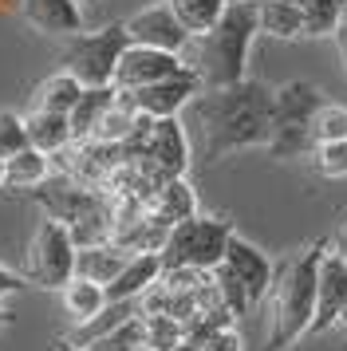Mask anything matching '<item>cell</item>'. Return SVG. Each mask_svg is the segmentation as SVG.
<instances>
[{
    "mask_svg": "<svg viewBox=\"0 0 347 351\" xmlns=\"http://www.w3.org/2000/svg\"><path fill=\"white\" fill-rule=\"evenodd\" d=\"M75 253L79 245L71 237V229L56 217H44L28 241V253H24V280L36 288H56L60 292L75 276Z\"/></svg>",
    "mask_w": 347,
    "mask_h": 351,
    "instance_id": "cell-8",
    "label": "cell"
},
{
    "mask_svg": "<svg viewBox=\"0 0 347 351\" xmlns=\"http://www.w3.org/2000/svg\"><path fill=\"white\" fill-rule=\"evenodd\" d=\"M233 241V221L229 217H202L193 213L186 221H178L166 233L162 245V269H202L213 272L225 261V249Z\"/></svg>",
    "mask_w": 347,
    "mask_h": 351,
    "instance_id": "cell-5",
    "label": "cell"
},
{
    "mask_svg": "<svg viewBox=\"0 0 347 351\" xmlns=\"http://www.w3.org/2000/svg\"><path fill=\"white\" fill-rule=\"evenodd\" d=\"M126 162H142L150 166L158 178H186L189 170V138L178 119H146L142 114L134 134L123 143Z\"/></svg>",
    "mask_w": 347,
    "mask_h": 351,
    "instance_id": "cell-7",
    "label": "cell"
},
{
    "mask_svg": "<svg viewBox=\"0 0 347 351\" xmlns=\"http://www.w3.org/2000/svg\"><path fill=\"white\" fill-rule=\"evenodd\" d=\"M119 99V87H83L79 103L71 107L67 123H71V143H87L95 127L103 123V114L110 111V103Z\"/></svg>",
    "mask_w": 347,
    "mask_h": 351,
    "instance_id": "cell-19",
    "label": "cell"
},
{
    "mask_svg": "<svg viewBox=\"0 0 347 351\" xmlns=\"http://www.w3.org/2000/svg\"><path fill=\"white\" fill-rule=\"evenodd\" d=\"M8 324H12V312H8V308H0V332H4Z\"/></svg>",
    "mask_w": 347,
    "mask_h": 351,
    "instance_id": "cell-36",
    "label": "cell"
},
{
    "mask_svg": "<svg viewBox=\"0 0 347 351\" xmlns=\"http://www.w3.org/2000/svg\"><path fill=\"white\" fill-rule=\"evenodd\" d=\"M312 138L315 143H344L347 138V107L324 99V107L312 119Z\"/></svg>",
    "mask_w": 347,
    "mask_h": 351,
    "instance_id": "cell-29",
    "label": "cell"
},
{
    "mask_svg": "<svg viewBox=\"0 0 347 351\" xmlns=\"http://www.w3.org/2000/svg\"><path fill=\"white\" fill-rule=\"evenodd\" d=\"M56 348H60V351H87V348H75L71 339H63V343H56Z\"/></svg>",
    "mask_w": 347,
    "mask_h": 351,
    "instance_id": "cell-38",
    "label": "cell"
},
{
    "mask_svg": "<svg viewBox=\"0 0 347 351\" xmlns=\"http://www.w3.org/2000/svg\"><path fill=\"white\" fill-rule=\"evenodd\" d=\"M0 190H4V158H0Z\"/></svg>",
    "mask_w": 347,
    "mask_h": 351,
    "instance_id": "cell-39",
    "label": "cell"
},
{
    "mask_svg": "<svg viewBox=\"0 0 347 351\" xmlns=\"http://www.w3.org/2000/svg\"><path fill=\"white\" fill-rule=\"evenodd\" d=\"M339 4H347V0H339Z\"/></svg>",
    "mask_w": 347,
    "mask_h": 351,
    "instance_id": "cell-44",
    "label": "cell"
},
{
    "mask_svg": "<svg viewBox=\"0 0 347 351\" xmlns=\"http://www.w3.org/2000/svg\"><path fill=\"white\" fill-rule=\"evenodd\" d=\"M335 253L344 256V265H347V225H344V233H339V245H335Z\"/></svg>",
    "mask_w": 347,
    "mask_h": 351,
    "instance_id": "cell-35",
    "label": "cell"
},
{
    "mask_svg": "<svg viewBox=\"0 0 347 351\" xmlns=\"http://www.w3.org/2000/svg\"><path fill=\"white\" fill-rule=\"evenodd\" d=\"M312 166L320 178H347V138L344 143H315Z\"/></svg>",
    "mask_w": 347,
    "mask_h": 351,
    "instance_id": "cell-30",
    "label": "cell"
},
{
    "mask_svg": "<svg viewBox=\"0 0 347 351\" xmlns=\"http://www.w3.org/2000/svg\"><path fill=\"white\" fill-rule=\"evenodd\" d=\"M142 312V304L139 300H107V308L99 312V316H91L87 324H79L75 332L67 335L75 348H87V343H95L99 335H107V332H115L119 324H126L130 316H139Z\"/></svg>",
    "mask_w": 347,
    "mask_h": 351,
    "instance_id": "cell-24",
    "label": "cell"
},
{
    "mask_svg": "<svg viewBox=\"0 0 347 351\" xmlns=\"http://www.w3.org/2000/svg\"><path fill=\"white\" fill-rule=\"evenodd\" d=\"M32 197L44 206L47 217H56L71 229L75 245H99L110 241L115 233V197L99 186H83L75 178H47L40 190H32Z\"/></svg>",
    "mask_w": 347,
    "mask_h": 351,
    "instance_id": "cell-4",
    "label": "cell"
},
{
    "mask_svg": "<svg viewBox=\"0 0 347 351\" xmlns=\"http://www.w3.org/2000/svg\"><path fill=\"white\" fill-rule=\"evenodd\" d=\"M225 265L233 269V276L241 280V288H245V296H249V308L252 304H261L268 296V288H272V276H276V265L268 261L252 241L237 237L229 241V249H225Z\"/></svg>",
    "mask_w": 347,
    "mask_h": 351,
    "instance_id": "cell-13",
    "label": "cell"
},
{
    "mask_svg": "<svg viewBox=\"0 0 347 351\" xmlns=\"http://www.w3.org/2000/svg\"><path fill=\"white\" fill-rule=\"evenodd\" d=\"M284 4H300V0H284Z\"/></svg>",
    "mask_w": 347,
    "mask_h": 351,
    "instance_id": "cell-42",
    "label": "cell"
},
{
    "mask_svg": "<svg viewBox=\"0 0 347 351\" xmlns=\"http://www.w3.org/2000/svg\"><path fill=\"white\" fill-rule=\"evenodd\" d=\"M229 4H237V0H229Z\"/></svg>",
    "mask_w": 347,
    "mask_h": 351,
    "instance_id": "cell-45",
    "label": "cell"
},
{
    "mask_svg": "<svg viewBox=\"0 0 347 351\" xmlns=\"http://www.w3.org/2000/svg\"><path fill=\"white\" fill-rule=\"evenodd\" d=\"M186 60L174 56V51H158V48H142V44H130L119 60V71H115V87L119 91H139V87H150L158 80H170V75H182L186 71Z\"/></svg>",
    "mask_w": 347,
    "mask_h": 351,
    "instance_id": "cell-11",
    "label": "cell"
},
{
    "mask_svg": "<svg viewBox=\"0 0 347 351\" xmlns=\"http://www.w3.org/2000/svg\"><path fill=\"white\" fill-rule=\"evenodd\" d=\"M139 351H162V348H150V343H146V348H139Z\"/></svg>",
    "mask_w": 347,
    "mask_h": 351,
    "instance_id": "cell-40",
    "label": "cell"
},
{
    "mask_svg": "<svg viewBox=\"0 0 347 351\" xmlns=\"http://www.w3.org/2000/svg\"><path fill=\"white\" fill-rule=\"evenodd\" d=\"M134 253H126L119 241H99V245H83L75 253V276H83V280H95V285L107 288L119 272H123V265L130 261Z\"/></svg>",
    "mask_w": 347,
    "mask_h": 351,
    "instance_id": "cell-16",
    "label": "cell"
},
{
    "mask_svg": "<svg viewBox=\"0 0 347 351\" xmlns=\"http://www.w3.org/2000/svg\"><path fill=\"white\" fill-rule=\"evenodd\" d=\"M166 4L174 8L178 24H182L193 40L209 32V28L225 16V8H229V0H166Z\"/></svg>",
    "mask_w": 347,
    "mask_h": 351,
    "instance_id": "cell-26",
    "label": "cell"
},
{
    "mask_svg": "<svg viewBox=\"0 0 347 351\" xmlns=\"http://www.w3.org/2000/svg\"><path fill=\"white\" fill-rule=\"evenodd\" d=\"M202 91L205 87H202V80H198V71L186 67L182 75L158 80V83H150V87H139V91H123V95L130 99V107L139 114H146V119H178L182 107H189Z\"/></svg>",
    "mask_w": 347,
    "mask_h": 351,
    "instance_id": "cell-9",
    "label": "cell"
},
{
    "mask_svg": "<svg viewBox=\"0 0 347 351\" xmlns=\"http://www.w3.org/2000/svg\"><path fill=\"white\" fill-rule=\"evenodd\" d=\"M300 16H304V36L308 40L335 36L339 20H344V4L339 0H300Z\"/></svg>",
    "mask_w": 347,
    "mask_h": 351,
    "instance_id": "cell-27",
    "label": "cell"
},
{
    "mask_svg": "<svg viewBox=\"0 0 347 351\" xmlns=\"http://www.w3.org/2000/svg\"><path fill=\"white\" fill-rule=\"evenodd\" d=\"M146 316V312H142ZM182 319L174 316H146V343L150 348H162V351H174L178 348V339H182Z\"/></svg>",
    "mask_w": 347,
    "mask_h": 351,
    "instance_id": "cell-31",
    "label": "cell"
},
{
    "mask_svg": "<svg viewBox=\"0 0 347 351\" xmlns=\"http://www.w3.org/2000/svg\"><path fill=\"white\" fill-rule=\"evenodd\" d=\"M79 4H99V0H79Z\"/></svg>",
    "mask_w": 347,
    "mask_h": 351,
    "instance_id": "cell-41",
    "label": "cell"
},
{
    "mask_svg": "<svg viewBox=\"0 0 347 351\" xmlns=\"http://www.w3.org/2000/svg\"><path fill=\"white\" fill-rule=\"evenodd\" d=\"M146 209L154 213L158 221H166L174 229L178 221H186V217L198 213V197H193V190H189L186 178H170V182L158 186V193L150 197V206Z\"/></svg>",
    "mask_w": 347,
    "mask_h": 351,
    "instance_id": "cell-21",
    "label": "cell"
},
{
    "mask_svg": "<svg viewBox=\"0 0 347 351\" xmlns=\"http://www.w3.org/2000/svg\"><path fill=\"white\" fill-rule=\"evenodd\" d=\"M158 276H162V256L158 253H134L123 265V272L107 285V300H139Z\"/></svg>",
    "mask_w": 347,
    "mask_h": 351,
    "instance_id": "cell-17",
    "label": "cell"
},
{
    "mask_svg": "<svg viewBox=\"0 0 347 351\" xmlns=\"http://www.w3.org/2000/svg\"><path fill=\"white\" fill-rule=\"evenodd\" d=\"M60 300H63V312L75 324H87L91 316H99L107 308V288L95 285V280H83V276H71L60 288Z\"/></svg>",
    "mask_w": 347,
    "mask_h": 351,
    "instance_id": "cell-22",
    "label": "cell"
},
{
    "mask_svg": "<svg viewBox=\"0 0 347 351\" xmlns=\"http://www.w3.org/2000/svg\"><path fill=\"white\" fill-rule=\"evenodd\" d=\"M24 134H28V146L36 150H44V154H63L67 146H71V123H67V114H56V111H36L24 114Z\"/></svg>",
    "mask_w": 347,
    "mask_h": 351,
    "instance_id": "cell-18",
    "label": "cell"
},
{
    "mask_svg": "<svg viewBox=\"0 0 347 351\" xmlns=\"http://www.w3.org/2000/svg\"><path fill=\"white\" fill-rule=\"evenodd\" d=\"M344 304H347V265L335 249H328L324 261H320V280H315V316L304 339H315V335L331 332L339 312H344Z\"/></svg>",
    "mask_w": 347,
    "mask_h": 351,
    "instance_id": "cell-12",
    "label": "cell"
},
{
    "mask_svg": "<svg viewBox=\"0 0 347 351\" xmlns=\"http://www.w3.org/2000/svg\"><path fill=\"white\" fill-rule=\"evenodd\" d=\"M202 351H241V335H237L233 324H229V328H217V332L202 343Z\"/></svg>",
    "mask_w": 347,
    "mask_h": 351,
    "instance_id": "cell-33",
    "label": "cell"
},
{
    "mask_svg": "<svg viewBox=\"0 0 347 351\" xmlns=\"http://www.w3.org/2000/svg\"><path fill=\"white\" fill-rule=\"evenodd\" d=\"M79 95H83V83H79L71 71L60 67L56 75H47V80L36 87V107H40V111H56V114H71Z\"/></svg>",
    "mask_w": 347,
    "mask_h": 351,
    "instance_id": "cell-25",
    "label": "cell"
},
{
    "mask_svg": "<svg viewBox=\"0 0 347 351\" xmlns=\"http://www.w3.org/2000/svg\"><path fill=\"white\" fill-rule=\"evenodd\" d=\"M28 146V134H24V119L12 111H0V158H12Z\"/></svg>",
    "mask_w": 347,
    "mask_h": 351,
    "instance_id": "cell-32",
    "label": "cell"
},
{
    "mask_svg": "<svg viewBox=\"0 0 347 351\" xmlns=\"http://www.w3.org/2000/svg\"><path fill=\"white\" fill-rule=\"evenodd\" d=\"M123 28H126V36H130V44L174 51V56H182V51L193 44V36L178 24V16H174V8L166 4V0H158V4H150V8L134 12L130 20H123Z\"/></svg>",
    "mask_w": 347,
    "mask_h": 351,
    "instance_id": "cell-10",
    "label": "cell"
},
{
    "mask_svg": "<svg viewBox=\"0 0 347 351\" xmlns=\"http://www.w3.org/2000/svg\"><path fill=\"white\" fill-rule=\"evenodd\" d=\"M47 178H51V154L24 146L20 154L4 158V190H40Z\"/></svg>",
    "mask_w": 347,
    "mask_h": 351,
    "instance_id": "cell-20",
    "label": "cell"
},
{
    "mask_svg": "<svg viewBox=\"0 0 347 351\" xmlns=\"http://www.w3.org/2000/svg\"><path fill=\"white\" fill-rule=\"evenodd\" d=\"M256 24L272 40H300L304 36L300 4H284V0H256Z\"/></svg>",
    "mask_w": 347,
    "mask_h": 351,
    "instance_id": "cell-23",
    "label": "cell"
},
{
    "mask_svg": "<svg viewBox=\"0 0 347 351\" xmlns=\"http://www.w3.org/2000/svg\"><path fill=\"white\" fill-rule=\"evenodd\" d=\"M335 328H339V332L347 335V304H344V312H339V319H335Z\"/></svg>",
    "mask_w": 347,
    "mask_h": 351,
    "instance_id": "cell-37",
    "label": "cell"
},
{
    "mask_svg": "<svg viewBox=\"0 0 347 351\" xmlns=\"http://www.w3.org/2000/svg\"><path fill=\"white\" fill-rule=\"evenodd\" d=\"M202 130L205 162H221L237 150L268 146L272 134V87L261 80H241L233 87H213L193 99Z\"/></svg>",
    "mask_w": 347,
    "mask_h": 351,
    "instance_id": "cell-1",
    "label": "cell"
},
{
    "mask_svg": "<svg viewBox=\"0 0 347 351\" xmlns=\"http://www.w3.org/2000/svg\"><path fill=\"white\" fill-rule=\"evenodd\" d=\"M331 249L328 237L304 245L296 256L276 265L272 288H268V343L265 351H284L300 343L315 316V280H320V261Z\"/></svg>",
    "mask_w": 347,
    "mask_h": 351,
    "instance_id": "cell-2",
    "label": "cell"
},
{
    "mask_svg": "<svg viewBox=\"0 0 347 351\" xmlns=\"http://www.w3.org/2000/svg\"><path fill=\"white\" fill-rule=\"evenodd\" d=\"M146 348V316H130L126 324H119L115 332L99 335L95 343H87V351H139Z\"/></svg>",
    "mask_w": 347,
    "mask_h": 351,
    "instance_id": "cell-28",
    "label": "cell"
},
{
    "mask_svg": "<svg viewBox=\"0 0 347 351\" xmlns=\"http://www.w3.org/2000/svg\"><path fill=\"white\" fill-rule=\"evenodd\" d=\"M261 32L256 24V0H237L225 8V16L209 28L205 36H198V56H193V71L202 80L205 91L213 87H233V83L249 80V51L252 40Z\"/></svg>",
    "mask_w": 347,
    "mask_h": 351,
    "instance_id": "cell-3",
    "label": "cell"
},
{
    "mask_svg": "<svg viewBox=\"0 0 347 351\" xmlns=\"http://www.w3.org/2000/svg\"><path fill=\"white\" fill-rule=\"evenodd\" d=\"M20 12L44 36L67 40V36L83 32V4L79 0H20Z\"/></svg>",
    "mask_w": 347,
    "mask_h": 351,
    "instance_id": "cell-15",
    "label": "cell"
},
{
    "mask_svg": "<svg viewBox=\"0 0 347 351\" xmlns=\"http://www.w3.org/2000/svg\"><path fill=\"white\" fill-rule=\"evenodd\" d=\"M324 107V91L308 80H288L272 91V130L276 127H312Z\"/></svg>",
    "mask_w": 347,
    "mask_h": 351,
    "instance_id": "cell-14",
    "label": "cell"
},
{
    "mask_svg": "<svg viewBox=\"0 0 347 351\" xmlns=\"http://www.w3.org/2000/svg\"><path fill=\"white\" fill-rule=\"evenodd\" d=\"M344 16H347V4H344Z\"/></svg>",
    "mask_w": 347,
    "mask_h": 351,
    "instance_id": "cell-43",
    "label": "cell"
},
{
    "mask_svg": "<svg viewBox=\"0 0 347 351\" xmlns=\"http://www.w3.org/2000/svg\"><path fill=\"white\" fill-rule=\"evenodd\" d=\"M24 285H28V280H24V272H12V269H4V265H0V300H4V296H16Z\"/></svg>",
    "mask_w": 347,
    "mask_h": 351,
    "instance_id": "cell-34",
    "label": "cell"
},
{
    "mask_svg": "<svg viewBox=\"0 0 347 351\" xmlns=\"http://www.w3.org/2000/svg\"><path fill=\"white\" fill-rule=\"evenodd\" d=\"M130 48V36L123 24H107L99 32H75L67 36L60 64L63 71H71L83 87H115V71L123 51Z\"/></svg>",
    "mask_w": 347,
    "mask_h": 351,
    "instance_id": "cell-6",
    "label": "cell"
}]
</instances>
